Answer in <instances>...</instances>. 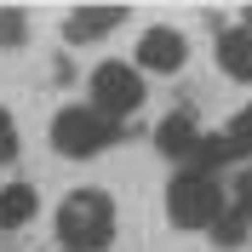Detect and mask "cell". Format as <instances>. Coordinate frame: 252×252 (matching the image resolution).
Masks as SVG:
<instances>
[{
  "mask_svg": "<svg viewBox=\"0 0 252 252\" xmlns=\"http://www.w3.org/2000/svg\"><path fill=\"white\" fill-rule=\"evenodd\" d=\"M218 63L229 80H252V29H223L218 34Z\"/></svg>",
  "mask_w": 252,
  "mask_h": 252,
  "instance_id": "cell-6",
  "label": "cell"
},
{
  "mask_svg": "<svg viewBox=\"0 0 252 252\" xmlns=\"http://www.w3.org/2000/svg\"><path fill=\"white\" fill-rule=\"evenodd\" d=\"M58 235H63V252L109 247L115 241V201L103 189H75V195L58 206Z\"/></svg>",
  "mask_w": 252,
  "mask_h": 252,
  "instance_id": "cell-1",
  "label": "cell"
},
{
  "mask_svg": "<svg viewBox=\"0 0 252 252\" xmlns=\"http://www.w3.org/2000/svg\"><path fill=\"white\" fill-rule=\"evenodd\" d=\"M223 143H229L235 155H252V103H247V109L235 115V121H229V132H223Z\"/></svg>",
  "mask_w": 252,
  "mask_h": 252,
  "instance_id": "cell-10",
  "label": "cell"
},
{
  "mask_svg": "<svg viewBox=\"0 0 252 252\" xmlns=\"http://www.w3.org/2000/svg\"><path fill=\"white\" fill-rule=\"evenodd\" d=\"M86 92H92L86 109H97L103 121H115V115H132V109L143 103V75H138V69H126V63H97Z\"/></svg>",
  "mask_w": 252,
  "mask_h": 252,
  "instance_id": "cell-4",
  "label": "cell"
},
{
  "mask_svg": "<svg viewBox=\"0 0 252 252\" xmlns=\"http://www.w3.org/2000/svg\"><path fill=\"white\" fill-rule=\"evenodd\" d=\"M229 218L252 223V172H247V178H241V184H235V212H229Z\"/></svg>",
  "mask_w": 252,
  "mask_h": 252,
  "instance_id": "cell-11",
  "label": "cell"
},
{
  "mask_svg": "<svg viewBox=\"0 0 252 252\" xmlns=\"http://www.w3.org/2000/svg\"><path fill=\"white\" fill-rule=\"evenodd\" d=\"M17 155V126H12V115L0 109V160H12Z\"/></svg>",
  "mask_w": 252,
  "mask_h": 252,
  "instance_id": "cell-12",
  "label": "cell"
},
{
  "mask_svg": "<svg viewBox=\"0 0 252 252\" xmlns=\"http://www.w3.org/2000/svg\"><path fill=\"white\" fill-rule=\"evenodd\" d=\"M34 206H40V195H34L29 184H6V189H0V229L29 223V218H34Z\"/></svg>",
  "mask_w": 252,
  "mask_h": 252,
  "instance_id": "cell-9",
  "label": "cell"
},
{
  "mask_svg": "<svg viewBox=\"0 0 252 252\" xmlns=\"http://www.w3.org/2000/svg\"><path fill=\"white\" fill-rule=\"evenodd\" d=\"M121 17H126V6H86V12H75L63 23V34H69V40H97V34H109Z\"/></svg>",
  "mask_w": 252,
  "mask_h": 252,
  "instance_id": "cell-7",
  "label": "cell"
},
{
  "mask_svg": "<svg viewBox=\"0 0 252 252\" xmlns=\"http://www.w3.org/2000/svg\"><path fill=\"white\" fill-rule=\"evenodd\" d=\"M52 143H58V155H97V149L115 143V121H103V115L86 109V103H69V109H58V121H52Z\"/></svg>",
  "mask_w": 252,
  "mask_h": 252,
  "instance_id": "cell-3",
  "label": "cell"
},
{
  "mask_svg": "<svg viewBox=\"0 0 252 252\" xmlns=\"http://www.w3.org/2000/svg\"><path fill=\"white\" fill-rule=\"evenodd\" d=\"M0 40H23V17L17 12H0Z\"/></svg>",
  "mask_w": 252,
  "mask_h": 252,
  "instance_id": "cell-13",
  "label": "cell"
},
{
  "mask_svg": "<svg viewBox=\"0 0 252 252\" xmlns=\"http://www.w3.org/2000/svg\"><path fill=\"white\" fill-rule=\"evenodd\" d=\"M155 143H160V155L189 160V155H195V143H201V132H195V121H189V115H166V121H160V132H155Z\"/></svg>",
  "mask_w": 252,
  "mask_h": 252,
  "instance_id": "cell-8",
  "label": "cell"
},
{
  "mask_svg": "<svg viewBox=\"0 0 252 252\" xmlns=\"http://www.w3.org/2000/svg\"><path fill=\"white\" fill-rule=\"evenodd\" d=\"M166 218H172L178 229H212V223L223 218V189H218V178H206V172L172 178V189H166Z\"/></svg>",
  "mask_w": 252,
  "mask_h": 252,
  "instance_id": "cell-2",
  "label": "cell"
},
{
  "mask_svg": "<svg viewBox=\"0 0 252 252\" xmlns=\"http://www.w3.org/2000/svg\"><path fill=\"white\" fill-rule=\"evenodd\" d=\"M184 34L178 29H166V23H155V29H143V40H138V63L143 69H160V75H172V69H184Z\"/></svg>",
  "mask_w": 252,
  "mask_h": 252,
  "instance_id": "cell-5",
  "label": "cell"
}]
</instances>
